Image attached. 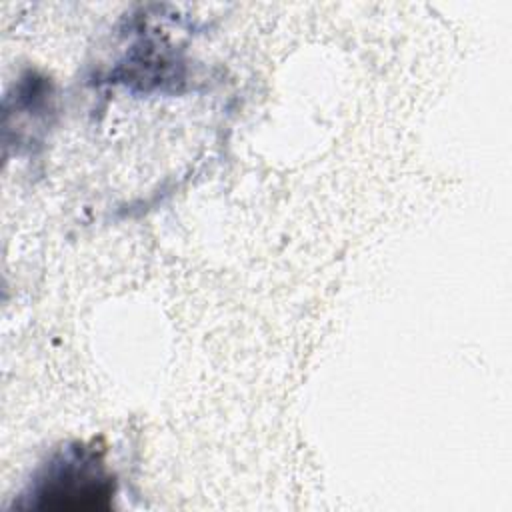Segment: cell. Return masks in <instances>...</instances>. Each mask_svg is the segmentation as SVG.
<instances>
[{
  "mask_svg": "<svg viewBox=\"0 0 512 512\" xmlns=\"http://www.w3.org/2000/svg\"><path fill=\"white\" fill-rule=\"evenodd\" d=\"M116 494V478L110 472L104 448L86 442H70L40 466L22 494L20 508L56 512L110 510Z\"/></svg>",
  "mask_w": 512,
  "mask_h": 512,
  "instance_id": "1",
  "label": "cell"
}]
</instances>
